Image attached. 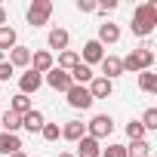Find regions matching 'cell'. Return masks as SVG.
I'll use <instances>...</instances> for the list:
<instances>
[{
  "label": "cell",
  "mask_w": 157,
  "mask_h": 157,
  "mask_svg": "<svg viewBox=\"0 0 157 157\" xmlns=\"http://www.w3.org/2000/svg\"><path fill=\"white\" fill-rule=\"evenodd\" d=\"M16 151H22V139L13 136V132H0V154L10 157V154H16Z\"/></svg>",
  "instance_id": "cell-18"
},
{
  "label": "cell",
  "mask_w": 157,
  "mask_h": 157,
  "mask_svg": "<svg viewBox=\"0 0 157 157\" xmlns=\"http://www.w3.org/2000/svg\"><path fill=\"white\" fill-rule=\"evenodd\" d=\"M46 43H49V49L65 52V49H68V43H71V34H68L65 28H52V31H49V37H46Z\"/></svg>",
  "instance_id": "cell-14"
},
{
  "label": "cell",
  "mask_w": 157,
  "mask_h": 157,
  "mask_svg": "<svg viewBox=\"0 0 157 157\" xmlns=\"http://www.w3.org/2000/svg\"><path fill=\"white\" fill-rule=\"evenodd\" d=\"M99 157H126V148L123 145H117V142H111L108 148H102V154Z\"/></svg>",
  "instance_id": "cell-29"
},
{
  "label": "cell",
  "mask_w": 157,
  "mask_h": 157,
  "mask_svg": "<svg viewBox=\"0 0 157 157\" xmlns=\"http://www.w3.org/2000/svg\"><path fill=\"white\" fill-rule=\"evenodd\" d=\"M77 65H80V56H77L74 49H65V52H59V65H56V68H62V71H74Z\"/></svg>",
  "instance_id": "cell-23"
},
{
  "label": "cell",
  "mask_w": 157,
  "mask_h": 157,
  "mask_svg": "<svg viewBox=\"0 0 157 157\" xmlns=\"http://www.w3.org/2000/svg\"><path fill=\"white\" fill-rule=\"evenodd\" d=\"M126 136H129V142H139V139H145V126L139 120H129L126 123Z\"/></svg>",
  "instance_id": "cell-27"
},
{
  "label": "cell",
  "mask_w": 157,
  "mask_h": 157,
  "mask_svg": "<svg viewBox=\"0 0 157 157\" xmlns=\"http://www.w3.org/2000/svg\"><path fill=\"white\" fill-rule=\"evenodd\" d=\"M96 40H99L102 46H105V43H117V40H120V25H114V22H102Z\"/></svg>",
  "instance_id": "cell-13"
},
{
  "label": "cell",
  "mask_w": 157,
  "mask_h": 157,
  "mask_svg": "<svg viewBox=\"0 0 157 157\" xmlns=\"http://www.w3.org/2000/svg\"><path fill=\"white\" fill-rule=\"evenodd\" d=\"M96 10L99 13H111V10H117V0H102V3H96Z\"/></svg>",
  "instance_id": "cell-32"
},
{
  "label": "cell",
  "mask_w": 157,
  "mask_h": 157,
  "mask_svg": "<svg viewBox=\"0 0 157 157\" xmlns=\"http://www.w3.org/2000/svg\"><path fill=\"white\" fill-rule=\"evenodd\" d=\"M40 136H43L46 142H59V139H62V129H59V123H43Z\"/></svg>",
  "instance_id": "cell-28"
},
{
  "label": "cell",
  "mask_w": 157,
  "mask_h": 157,
  "mask_svg": "<svg viewBox=\"0 0 157 157\" xmlns=\"http://www.w3.org/2000/svg\"><path fill=\"white\" fill-rule=\"evenodd\" d=\"M10 157H28V154H25V151H16V154H10Z\"/></svg>",
  "instance_id": "cell-34"
},
{
  "label": "cell",
  "mask_w": 157,
  "mask_h": 157,
  "mask_svg": "<svg viewBox=\"0 0 157 157\" xmlns=\"http://www.w3.org/2000/svg\"><path fill=\"white\" fill-rule=\"evenodd\" d=\"M139 90L142 93H157V74L154 71H139Z\"/></svg>",
  "instance_id": "cell-25"
},
{
  "label": "cell",
  "mask_w": 157,
  "mask_h": 157,
  "mask_svg": "<svg viewBox=\"0 0 157 157\" xmlns=\"http://www.w3.org/2000/svg\"><path fill=\"white\" fill-rule=\"evenodd\" d=\"M126 148V157H151V142L148 139H139L132 145H123Z\"/></svg>",
  "instance_id": "cell-22"
},
{
  "label": "cell",
  "mask_w": 157,
  "mask_h": 157,
  "mask_svg": "<svg viewBox=\"0 0 157 157\" xmlns=\"http://www.w3.org/2000/svg\"><path fill=\"white\" fill-rule=\"evenodd\" d=\"M99 154H102V145H99L96 139L83 136L80 142H77V154H74V157H99Z\"/></svg>",
  "instance_id": "cell-15"
},
{
  "label": "cell",
  "mask_w": 157,
  "mask_h": 157,
  "mask_svg": "<svg viewBox=\"0 0 157 157\" xmlns=\"http://www.w3.org/2000/svg\"><path fill=\"white\" fill-rule=\"evenodd\" d=\"M10 65L13 68H28L31 65V49L28 46H13L10 49Z\"/></svg>",
  "instance_id": "cell-19"
},
{
  "label": "cell",
  "mask_w": 157,
  "mask_h": 157,
  "mask_svg": "<svg viewBox=\"0 0 157 157\" xmlns=\"http://www.w3.org/2000/svg\"><path fill=\"white\" fill-rule=\"evenodd\" d=\"M111 132H114V117H111V114H96V117L86 123V136L96 139V142L108 139Z\"/></svg>",
  "instance_id": "cell-3"
},
{
  "label": "cell",
  "mask_w": 157,
  "mask_h": 157,
  "mask_svg": "<svg viewBox=\"0 0 157 157\" xmlns=\"http://www.w3.org/2000/svg\"><path fill=\"white\" fill-rule=\"evenodd\" d=\"M10 111H13V114H19V117H22V114H28V111H34V105H31V96H22V93H19V96H13V102H10Z\"/></svg>",
  "instance_id": "cell-21"
},
{
  "label": "cell",
  "mask_w": 157,
  "mask_h": 157,
  "mask_svg": "<svg viewBox=\"0 0 157 157\" xmlns=\"http://www.w3.org/2000/svg\"><path fill=\"white\" fill-rule=\"evenodd\" d=\"M142 126H145V132H151V129H157V108H148L145 114H142V120H139Z\"/></svg>",
  "instance_id": "cell-26"
},
{
  "label": "cell",
  "mask_w": 157,
  "mask_h": 157,
  "mask_svg": "<svg viewBox=\"0 0 157 157\" xmlns=\"http://www.w3.org/2000/svg\"><path fill=\"white\" fill-rule=\"evenodd\" d=\"M13 46H19V34H16V28L3 25L0 28V49H13Z\"/></svg>",
  "instance_id": "cell-24"
},
{
  "label": "cell",
  "mask_w": 157,
  "mask_h": 157,
  "mask_svg": "<svg viewBox=\"0 0 157 157\" xmlns=\"http://www.w3.org/2000/svg\"><path fill=\"white\" fill-rule=\"evenodd\" d=\"M43 123H46V117H43V111H28V114H22V126L28 129V132H40L43 129Z\"/></svg>",
  "instance_id": "cell-17"
},
{
  "label": "cell",
  "mask_w": 157,
  "mask_h": 157,
  "mask_svg": "<svg viewBox=\"0 0 157 157\" xmlns=\"http://www.w3.org/2000/svg\"><path fill=\"white\" fill-rule=\"evenodd\" d=\"M132 34L136 37H148L154 28H157V3L154 0H148V3H139L132 10Z\"/></svg>",
  "instance_id": "cell-1"
},
{
  "label": "cell",
  "mask_w": 157,
  "mask_h": 157,
  "mask_svg": "<svg viewBox=\"0 0 157 157\" xmlns=\"http://www.w3.org/2000/svg\"><path fill=\"white\" fill-rule=\"evenodd\" d=\"M86 90H90V96H93V102H96V99H108V96L114 93V83L105 80V77H93Z\"/></svg>",
  "instance_id": "cell-10"
},
{
  "label": "cell",
  "mask_w": 157,
  "mask_h": 157,
  "mask_svg": "<svg viewBox=\"0 0 157 157\" xmlns=\"http://www.w3.org/2000/svg\"><path fill=\"white\" fill-rule=\"evenodd\" d=\"M40 86H43V74H37V71H31V68L19 77V93H22V96H31V93H37Z\"/></svg>",
  "instance_id": "cell-7"
},
{
  "label": "cell",
  "mask_w": 157,
  "mask_h": 157,
  "mask_svg": "<svg viewBox=\"0 0 157 157\" xmlns=\"http://www.w3.org/2000/svg\"><path fill=\"white\" fill-rule=\"evenodd\" d=\"M77 10L80 13H96V0H77Z\"/></svg>",
  "instance_id": "cell-31"
},
{
  "label": "cell",
  "mask_w": 157,
  "mask_h": 157,
  "mask_svg": "<svg viewBox=\"0 0 157 157\" xmlns=\"http://www.w3.org/2000/svg\"><path fill=\"white\" fill-rule=\"evenodd\" d=\"M83 136H86V123L83 120H68L62 126V139H68V142H80Z\"/></svg>",
  "instance_id": "cell-12"
},
{
  "label": "cell",
  "mask_w": 157,
  "mask_h": 157,
  "mask_svg": "<svg viewBox=\"0 0 157 157\" xmlns=\"http://www.w3.org/2000/svg\"><path fill=\"white\" fill-rule=\"evenodd\" d=\"M102 59H105V46H102L99 40H86V43H83V59H80V62H83V65H99Z\"/></svg>",
  "instance_id": "cell-9"
},
{
  "label": "cell",
  "mask_w": 157,
  "mask_h": 157,
  "mask_svg": "<svg viewBox=\"0 0 157 157\" xmlns=\"http://www.w3.org/2000/svg\"><path fill=\"white\" fill-rule=\"evenodd\" d=\"M43 83H46V86H52L56 93H68V90L74 86V83H71V74H68V71H62V68H56V65L43 74Z\"/></svg>",
  "instance_id": "cell-5"
},
{
  "label": "cell",
  "mask_w": 157,
  "mask_h": 157,
  "mask_svg": "<svg viewBox=\"0 0 157 157\" xmlns=\"http://www.w3.org/2000/svg\"><path fill=\"white\" fill-rule=\"evenodd\" d=\"M13 71H16V68H13L10 62H0V83H3V80H10V77H13Z\"/></svg>",
  "instance_id": "cell-30"
},
{
  "label": "cell",
  "mask_w": 157,
  "mask_h": 157,
  "mask_svg": "<svg viewBox=\"0 0 157 157\" xmlns=\"http://www.w3.org/2000/svg\"><path fill=\"white\" fill-rule=\"evenodd\" d=\"M68 74H71V83H74V86H90V80L96 77V74H93V68H90V65H83V62L77 65L74 71H68Z\"/></svg>",
  "instance_id": "cell-16"
},
{
  "label": "cell",
  "mask_w": 157,
  "mask_h": 157,
  "mask_svg": "<svg viewBox=\"0 0 157 157\" xmlns=\"http://www.w3.org/2000/svg\"><path fill=\"white\" fill-rule=\"evenodd\" d=\"M3 25H6V10L0 6V28H3Z\"/></svg>",
  "instance_id": "cell-33"
},
{
  "label": "cell",
  "mask_w": 157,
  "mask_h": 157,
  "mask_svg": "<svg viewBox=\"0 0 157 157\" xmlns=\"http://www.w3.org/2000/svg\"><path fill=\"white\" fill-rule=\"evenodd\" d=\"M99 65H102V77H105V80H111V83H114V77H120V74H123V65H120V59H117V56H105Z\"/></svg>",
  "instance_id": "cell-11"
},
{
  "label": "cell",
  "mask_w": 157,
  "mask_h": 157,
  "mask_svg": "<svg viewBox=\"0 0 157 157\" xmlns=\"http://www.w3.org/2000/svg\"><path fill=\"white\" fill-rule=\"evenodd\" d=\"M65 99H68V105H71L74 111H86V108H93V96H90L86 86H71V90L65 93Z\"/></svg>",
  "instance_id": "cell-6"
},
{
  "label": "cell",
  "mask_w": 157,
  "mask_h": 157,
  "mask_svg": "<svg viewBox=\"0 0 157 157\" xmlns=\"http://www.w3.org/2000/svg\"><path fill=\"white\" fill-rule=\"evenodd\" d=\"M28 25L31 28H40V25H46L49 22V16H52V0H34V3L28 6Z\"/></svg>",
  "instance_id": "cell-4"
},
{
  "label": "cell",
  "mask_w": 157,
  "mask_h": 157,
  "mask_svg": "<svg viewBox=\"0 0 157 157\" xmlns=\"http://www.w3.org/2000/svg\"><path fill=\"white\" fill-rule=\"evenodd\" d=\"M19 129H22V117H19V114L6 111L3 117H0V132H13V136H19Z\"/></svg>",
  "instance_id": "cell-20"
},
{
  "label": "cell",
  "mask_w": 157,
  "mask_h": 157,
  "mask_svg": "<svg viewBox=\"0 0 157 157\" xmlns=\"http://www.w3.org/2000/svg\"><path fill=\"white\" fill-rule=\"evenodd\" d=\"M154 49H148V46H142V49H132L126 59H120V65H123V74L126 71H132V74H139V71H151V65H154Z\"/></svg>",
  "instance_id": "cell-2"
},
{
  "label": "cell",
  "mask_w": 157,
  "mask_h": 157,
  "mask_svg": "<svg viewBox=\"0 0 157 157\" xmlns=\"http://www.w3.org/2000/svg\"><path fill=\"white\" fill-rule=\"evenodd\" d=\"M59 157H74V154H71V151H62V154H59Z\"/></svg>",
  "instance_id": "cell-35"
},
{
  "label": "cell",
  "mask_w": 157,
  "mask_h": 157,
  "mask_svg": "<svg viewBox=\"0 0 157 157\" xmlns=\"http://www.w3.org/2000/svg\"><path fill=\"white\" fill-rule=\"evenodd\" d=\"M56 65V59H52V52L49 49H37V52H31V71H37V74H46L49 68Z\"/></svg>",
  "instance_id": "cell-8"
}]
</instances>
